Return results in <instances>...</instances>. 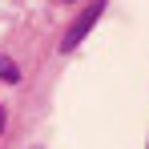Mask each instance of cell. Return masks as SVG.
<instances>
[{
  "label": "cell",
  "instance_id": "obj_2",
  "mask_svg": "<svg viewBox=\"0 0 149 149\" xmlns=\"http://www.w3.org/2000/svg\"><path fill=\"white\" fill-rule=\"evenodd\" d=\"M0 81H4V85H16V81H20V65H16L12 56H0Z\"/></svg>",
  "mask_w": 149,
  "mask_h": 149
},
{
  "label": "cell",
  "instance_id": "obj_3",
  "mask_svg": "<svg viewBox=\"0 0 149 149\" xmlns=\"http://www.w3.org/2000/svg\"><path fill=\"white\" fill-rule=\"evenodd\" d=\"M4 117H8V113H4V105H0V133H4Z\"/></svg>",
  "mask_w": 149,
  "mask_h": 149
},
{
  "label": "cell",
  "instance_id": "obj_1",
  "mask_svg": "<svg viewBox=\"0 0 149 149\" xmlns=\"http://www.w3.org/2000/svg\"><path fill=\"white\" fill-rule=\"evenodd\" d=\"M105 4H109V0H93L89 8H81V12L73 16V24L65 28V36H61V52H73L77 45L85 40V32H89V28L97 24V16L105 12Z\"/></svg>",
  "mask_w": 149,
  "mask_h": 149
}]
</instances>
